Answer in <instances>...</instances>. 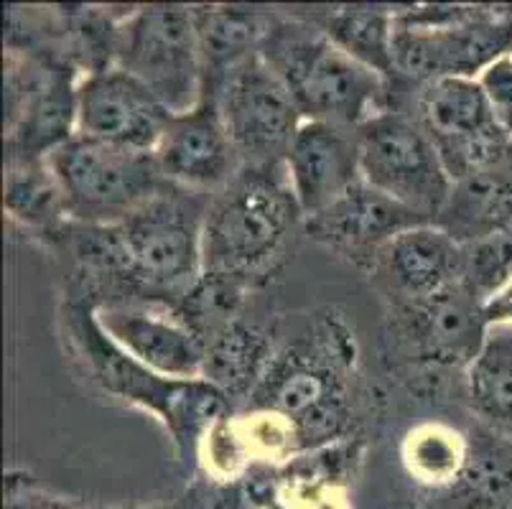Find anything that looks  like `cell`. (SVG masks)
<instances>
[{
	"mask_svg": "<svg viewBox=\"0 0 512 509\" xmlns=\"http://www.w3.org/2000/svg\"><path fill=\"white\" fill-rule=\"evenodd\" d=\"M209 196L166 184L120 224L67 222L74 260L95 280L130 293V303L176 308L202 278V227Z\"/></svg>",
	"mask_w": 512,
	"mask_h": 509,
	"instance_id": "cell-1",
	"label": "cell"
},
{
	"mask_svg": "<svg viewBox=\"0 0 512 509\" xmlns=\"http://www.w3.org/2000/svg\"><path fill=\"white\" fill-rule=\"evenodd\" d=\"M304 219L286 163L242 168L222 191L209 196L202 227V273L253 283L286 255Z\"/></svg>",
	"mask_w": 512,
	"mask_h": 509,
	"instance_id": "cell-2",
	"label": "cell"
},
{
	"mask_svg": "<svg viewBox=\"0 0 512 509\" xmlns=\"http://www.w3.org/2000/svg\"><path fill=\"white\" fill-rule=\"evenodd\" d=\"M258 54L286 84L304 120L357 130L385 110L388 79L339 49L316 23L271 18Z\"/></svg>",
	"mask_w": 512,
	"mask_h": 509,
	"instance_id": "cell-3",
	"label": "cell"
},
{
	"mask_svg": "<svg viewBox=\"0 0 512 509\" xmlns=\"http://www.w3.org/2000/svg\"><path fill=\"white\" fill-rule=\"evenodd\" d=\"M507 54H512V8L428 6L395 13V74L411 82L479 79Z\"/></svg>",
	"mask_w": 512,
	"mask_h": 509,
	"instance_id": "cell-4",
	"label": "cell"
},
{
	"mask_svg": "<svg viewBox=\"0 0 512 509\" xmlns=\"http://www.w3.org/2000/svg\"><path fill=\"white\" fill-rule=\"evenodd\" d=\"M67 207V222L120 224L166 189L153 151L74 135L46 156Z\"/></svg>",
	"mask_w": 512,
	"mask_h": 509,
	"instance_id": "cell-5",
	"label": "cell"
},
{
	"mask_svg": "<svg viewBox=\"0 0 512 509\" xmlns=\"http://www.w3.org/2000/svg\"><path fill=\"white\" fill-rule=\"evenodd\" d=\"M113 67L146 84L171 115L204 100V62L194 8L146 6L115 26Z\"/></svg>",
	"mask_w": 512,
	"mask_h": 509,
	"instance_id": "cell-6",
	"label": "cell"
},
{
	"mask_svg": "<svg viewBox=\"0 0 512 509\" xmlns=\"http://www.w3.org/2000/svg\"><path fill=\"white\" fill-rule=\"evenodd\" d=\"M362 181L436 222L454 181L416 115L383 110L357 128Z\"/></svg>",
	"mask_w": 512,
	"mask_h": 509,
	"instance_id": "cell-7",
	"label": "cell"
},
{
	"mask_svg": "<svg viewBox=\"0 0 512 509\" xmlns=\"http://www.w3.org/2000/svg\"><path fill=\"white\" fill-rule=\"evenodd\" d=\"M72 331L87 352V362L95 367V375L107 390L123 398L138 400L151 410L164 415L176 441L197 438L209 420L225 413V395L209 382L199 380H166L115 347L97 326L95 308H90L85 321V306L72 308Z\"/></svg>",
	"mask_w": 512,
	"mask_h": 509,
	"instance_id": "cell-8",
	"label": "cell"
},
{
	"mask_svg": "<svg viewBox=\"0 0 512 509\" xmlns=\"http://www.w3.org/2000/svg\"><path fill=\"white\" fill-rule=\"evenodd\" d=\"M204 97H212L220 107L242 168L286 163V153L304 115L281 77L263 62L258 51L230 69Z\"/></svg>",
	"mask_w": 512,
	"mask_h": 509,
	"instance_id": "cell-9",
	"label": "cell"
},
{
	"mask_svg": "<svg viewBox=\"0 0 512 509\" xmlns=\"http://www.w3.org/2000/svg\"><path fill=\"white\" fill-rule=\"evenodd\" d=\"M171 115L146 84L118 67L95 69L77 84V135L156 151Z\"/></svg>",
	"mask_w": 512,
	"mask_h": 509,
	"instance_id": "cell-10",
	"label": "cell"
},
{
	"mask_svg": "<svg viewBox=\"0 0 512 509\" xmlns=\"http://www.w3.org/2000/svg\"><path fill=\"white\" fill-rule=\"evenodd\" d=\"M153 303L107 301L95 308V321L110 342L146 370L166 380H202L204 344L174 308Z\"/></svg>",
	"mask_w": 512,
	"mask_h": 509,
	"instance_id": "cell-11",
	"label": "cell"
},
{
	"mask_svg": "<svg viewBox=\"0 0 512 509\" xmlns=\"http://www.w3.org/2000/svg\"><path fill=\"white\" fill-rule=\"evenodd\" d=\"M153 156L166 184L194 194H217L242 171L240 153L212 97L192 112L174 115Z\"/></svg>",
	"mask_w": 512,
	"mask_h": 509,
	"instance_id": "cell-12",
	"label": "cell"
},
{
	"mask_svg": "<svg viewBox=\"0 0 512 509\" xmlns=\"http://www.w3.org/2000/svg\"><path fill=\"white\" fill-rule=\"evenodd\" d=\"M421 224H431V219L360 181L327 209L306 217L304 227L319 245L372 268L388 242Z\"/></svg>",
	"mask_w": 512,
	"mask_h": 509,
	"instance_id": "cell-13",
	"label": "cell"
},
{
	"mask_svg": "<svg viewBox=\"0 0 512 509\" xmlns=\"http://www.w3.org/2000/svg\"><path fill=\"white\" fill-rule=\"evenodd\" d=\"M395 316L403 342L418 357L467 370L490 331L484 301L464 280L431 298L395 306Z\"/></svg>",
	"mask_w": 512,
	"mask_h": 509,
	"instance_id": "cell-14",
	"label": "cell"
},
{
	"mask_svg": "<svg viewBox=\"0 0 512 509\" xmlns=\"http://www.w3.org/2000/svg\"><path fill=\"white\" fill-rule=\"evenodd\" d=\"M286 174L304 219L327 209L362 181L357 130L304 120L286 153Z\"/></svg>",
	"mask_w": 512,
	"mask_h": 509,
	"instance_id": "cell-15",
	"label": "cell"
},
{
	"mask_svg": "<svg viewBox=\"0 0 512 509\" xmlns=\"http://www.w3.org/2000/svg\"><path fill=\"white\" fill-rule=\"evenodd\" d=\"M372 278L393 298V306L423 301L464 280V245L439 224H421L380 250Z\"/></svg>",
	"mask_w": 512,
	"mask_h": 509,
	"instance_id": "cell-16",
	"label": "cell"
},
{
	"mask_svg": "<svg viewBox=\"0 0 512 509\" xmlns=\"http://www.w3.org/2000/svg\"><path fill=\"white\" fill-rule=\"evenodd\" d=\"M258 403L291 420L299 438H327L342 423V385L332 367L311 359H286L271 364L255 387Z\"/></svg>",
	"mask_w": 512,
	"mask_h": 509,
	"instance_id": "cell-17",
	"label": "cell"
},
{
	"mask_svg": "<svg viewBox=\"0 0 512 509\" xmlns=\"http://www.w3.org/2000/svg\"><path fill=\"white\" fill-rule=\"evenodd\" d=\"M416 120L431 135L436 151L502 130L479 79L469 77H444L421 84Z\"/></svg>",
	"mask_w": 512,
	"mask_h": 509,
	"instance_id": "cell-18",
	"label": "cell"
},
{
	"mask_svg": "<svg viewBox=\"0 0 512 509\" xmlns=\"http://www.w3.org/2000/svg\"><path fill=\"white\" fill-rule=\"evenodd\" d=\"M456 242L472 245L512 224V158L454 181L436 222Z\"/></svg>",
	"mask_w": 512,
	"mask_h": 509,
	"instance_id": "cell-19",
	"label": "cell"
},
{
	"mask_svg": "<svg viewBox=\"0 0 512 509\" xmlns=\"http://www.w3.org/2000/svg\"><path fill=\"white\" fill-rule=\"evenodd\" d=\"M204 62V95L260 49L273 16L255 8H194Z\"/></svg>",
	"mask_w": 512,
	"mask_h": 509,
	"instance_id": "cell-20",
	"label": "cell"
},
{
	"mask_svg": "<svg viewBox=\"0 0 512 509\" xmlns=\"http://www.w3.org/2000/svg\"><path fill=\"white\" fill-rule=\"evenodd\" d=\"M451 497L454 509H512V438L487 426L472 433Z\"/></svg>",
	"mask_w": 512,
	"mask_h": 509,
	"instance_id": "cell-21",
	"label": "cell"
},
{
	"mask_svg": "<svg viewBox=\"0 0 512 509\" xmlns=\"http://www.w3.org/2000/svg\"><path fill=\"white\" fill-rule=\"evenodd\" d=\"M314 23L352 59L390 84L398 79L393 59L395 11L383 6H342L324 11Z\"/></svg>",
	"mask_w": 512,
	"mask_h": 509,
	"instance_id": "cell-22",
	"label": "cell"
},
{
	"mask_svg": "<svg viewBox=\"0 0 512 509\" xmlns=\"http://www.w3.org/2000/svg\"><path fill=\"white\" fill-rule=\"evenodd\" d=\"M469 400L482 423L512 438V324H492L467 370Z\"/></svg>",
	"mask_w": 512,
	"mask_h": 509,
	"instance_id": "cell-23",
	"label": "cell"
},
{
	"mask_svg": "<svg viewBox=\"0 0 512 509\" xmlns=\"http://www.w3.org/2000/svg\"><path fill=\"white\" fill-rule=\"evenodd\" d=\"M3 207L16 222L34 230H62L67 207L46 158H6Z\"/></svg>",
	"mask_w": 512,
	"mask_h": 509,
	"instance_id": "cell-24",
	"label": "cell"
},
{
	"mask_svg": "<svg viewBox=\"0 0 512 509\" xmlns=\"http://www.w3.org/2000/svg\"><path fill=\"white\" fill-rule=\"evenodd\" d=\"M268 342L255 326L240 319L204 344V382L222 395H242L260 385L268 362Z\"/></svg>",
	"mask_w": 512,
	"mask_h": 509,
	"instance_id": "cell-25",
	"label": "cell"
},
{
	"mask_svg": "<svg viewBox=\"0 0 512 509\" xmlns=\"http://www.w3.org/2000/svg\"><path fill=\"white\" fill-rule=\"evenodd\" d=\"M469 441H462L454 431L444 426H423L411 433L408 441V461L413 474L426 482H449L454 484L456 476L462 474L467 461Z\"/></svg>",
	"mask_w": 512,
	"mask_h": 509,
	"instance_id": "cell-26",
	"label": "cell"
},
{
	"mask_svg": "<svg viewBox=\"0 0 512 509\" xmlns=\"http://www.w3.org/2000/svg\"><path fill=\"white\" fill-rule=\"evenodd\" d=\"M512 280V224L464 245V283L484 303Z\"/></svg>",
	"mask_w": 512,
	"mask_h": 509,
	"instance_id": "cell-27",
	"label": "cell"
},
{
	"mask_svg": "<svg viewBox=\"0 0 512 509\" xmlns=\"http://www.w3.org/2000/svg\"><path fill=\"white\" fill-rule=\"evenodd\" d=\"M479 84H482L484 95L490 100L500 128L512 135V54L502 56L500 62L492 64L490 69H484L479 74Z\"/></svg>",
	"mask_w": 512,
	"mask_h": 509,
	"instance_id": "cell-28",
	"label": "cell"
},
{
	"mask_svg": "<svg viewBox=\"0 0 512 509\" xmlns=\"http://www.w3.org/2000/svg\"><path fill=\"white\" fill-rule=\"evenodd\" d=\"M484 316L492 324H512V280L497 296L484 303Z\"/></svg>",
	"mask_w": 512,
	"mask_h": 509,
	"instance_id": "cell-29",
	"label": "cell"
}]
</instances>
